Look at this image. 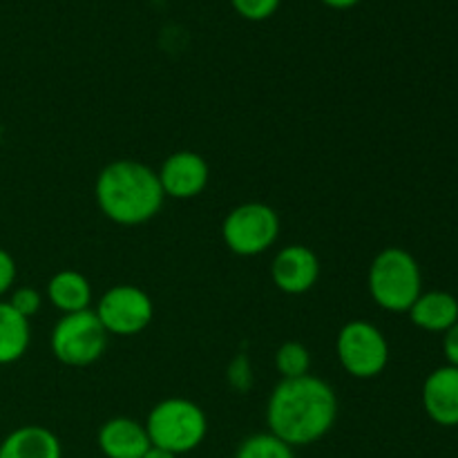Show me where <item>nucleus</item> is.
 I'll return each mask as SVG.
<instances>
[{"label": "nucleus", "instance_id": "1", "mask_svg": "<svg viewBox=\"0 0 458 458\" xmlns=\"http://www.w3.org/2000/svg\"><path fill=\"white\" fill-rule=\"evenodd\" d=\"M338 420V396L318 376L286 378L273 387L267 405L268 432L291 447L322 441Z\"/></svg>", "mask_w": 458, "mask_h": 458}, {"label": "nucleus", "instance_id": "2", "mask_svg": "<svg viewBox=\"0 0 458 458\" xmlns=\"http://www.w3.org/2000/svg\"><path fill=\"white\" fill-rule=\"evenodd\" d=\"M94 199L112 224L141 226L159 215L165 195L157 170L137 159H116L98 173Z\"/></svg>", "mask_w": 458, "mask_h": 458}, {"label": "nucleus", "instance_id": "3", "mask_svg": "<svg viewBox=\"0 0 458 458\" xmlns=\"http://www.w3.org/2000/svg\"><path fill=\"white\" fill-rule=\"evenodd\" d=\"M371 300L389 313H407L423 293V273L414 255L401 246L383 249L367 276Z\"/></svg>", "mask_w": 458, "mask_h": 458}, {"label": "nucleus", "instance_id": "4", "mask_svg": "<svg viewBox=\"0 0 458 458\" xmlns=\"http://www.w3.org/2000/svg\"><path fill=\"white\" fill-rule=\"evenodd\" d=\"M143 425L152 445L174 456L197 450L208 434L206 411L195 401L179 396L157 403Z\"/></svg>", "mask_w": 458, "mask_h": 458}, {"label": "nucleus", "instance_id": "5", "mask_svg": "<svg viewBox=\"0 0 458 458\" xmlns=\"http://www.w3.org/2000/svg\"><path fill=\"white\" fill-rule=\"evenodd\" d=\"M280 215L264 201H246L235 206L222 222V240L231 253L240 258H258L267 253L280 237Z\"/></svg>", "mask_w": 458, "mask_h": 458}, {"label": "nucleus", "instance_id": "6", "mask_svg": "<svg viewBox=\"0 0 458 458\" xmlns=\"http://www.w3.org/2000/svg\"><path fill=\"white\" fill-rule=\"evenodd\" d=\"M107 331L94 309L67 313L54 325L49 347L54 358L67 367H89L103 358L107 349Z\"/></svg>", "mask_w": 458, "mask_h": 458}, {"label": "nucleus", "instance_id": "7", "mask_svg": "<svg viewBox=\"0 0 458 458\" xmlns=\"http://www.w3.org/2000/svg\"><path fill=\"white\" fill-rule=\"evenodd\" d=\"M335 353L352 378L371 380L389 365V343L383 331L367 320H352L335 338Z\"/></svg>", "mask_w": 458, "mask_h": 458}, {"label": "nucleus", "instance_id": "8", "mask_svg": "<svg viewBox=\"0 0 458 458\" xmlns=\"http://www.w3.org/2000/svg\"><path fill=\"white\" fill-rule=\"evenodd\" d=\"M97 318L107 335H139L155 320V302L143 289L134 284H114L98 298Z\"/></svg>", "mask_w": 458, "mask_h": 458}, {"label": "nucleus", "instance_id": "9", "mask_svg": "<svg viewBox=\"0 0 458 458\" xmlns=\"http://www.w3.org/2000/svg\"><path fill=\"white\" fill-rule=\"evenodd\" d=\"M157 174L165 197L186 201L206 191L210 182V165L199 152L179 150L165 157Z\"/></svg>", "mask_w": 458, "mask_h": 458}, {"label": "nucleus", "instance_id": "10", "mask_svg": "<svg viewBox=\"0 0 458 458\" xmlns=\"http://www.w3.org/2000/svg\"><path fill=\"white\" fill-rule=\"evenodd\" d=\"M271 280L286 295H304L320 280V259L309 246L289 244L271 262Z\"/></svg>", "mask_w": 458, "mask_h": 458}, {"label": "nucleus", "instance_id": "11", "mask_svg": "<svg viewBox=\"0 0 458 458\" xmlns=\"http://www.w3.org/2000/svg\"><path fill=\"white\" fill-rule=\"evenodd\" d=\"M423 410L441 428L458 425V367L443 365L423 383Z\"/></svg>", "mask_w": 458, "mask_h": 458}, {"label": "nucleus", "instance_id": "12", "mask_svg": "<svg viewBox=\"0 0 458 458\" xmlns=\"http://www.w3.org/2000/svg\"><path fill=\"white\" fill-rule=\"evenodd\" d=\"M97 443L106 458H143L152 447L146 425L128 416L106 420L98 429Z\"/></svg>", "mask_w": 458, "mask_h": 458}, {"label": "nucleus", "instance_id": "13", "mask_svg": "<svg viewBox=\"0 0 458 458\" xmlns=\"http://www.w3.org/2000/svg\"><path fill=\"white\" fill-rule=\"evenodd\" d=\"M0 458H63V447L52 429L22 425L3 438Z\"/></svg>", "mask_w": 458, "mask_h": 458}, {"label": "nucleus", "instance_id": "14", "mask_svg": "<svg viewBox=\"0 0 458 458\" xmlns=\"http://www.w3.org/2000/svg\"><path fill=\"white\" fill-rule=\"evenodd\" d=\"M47 300L52 302L54 309L67 316V313L88 311L92 304V284L88 277L74 268H63V271L54 273L47 282Z\"/></svg>", "mask_w": 458, "mask_h": 458}, {"label": "nucleus", "instance_id": "15", "mask_svg": "<svg viewBox=\"0 0 458 458\" xmlns=\"http://www.w3.org/2000/svg\"><path fill=\"white\" fill-rule=\"evenodd\" d=\"M407 313L419 329L429 334H445L458 322V300L447 291H428L419 295Z\"/></svg>", "mask_w": 458, "mask_h": 458}, {"label": "nucleus", "instance_id": "16", "mask_svg": "<svg viewBox=\"0 0 458 458\" xmlns=\"http://www.w3.org/2000/svg\"><path fill=\"white\" fill-rule=\"evenodd\" d=\"M31 325L7 300H0V367L13 365L27 353Z\"/></svg>", "mask_w": 458, "mask_h": 458}, {"label": "nucleus", "instance_id": "17", "mask_svg": "<svg viewBox=\"0 0 458 458\" xmlns=\"http://www.w3.org/2000/svg\"><path fill=\"white\" fill-rule=\"evenodd\" d=\"M295 447L271 432L250 434L240 443L235 458H295Z\"/></svg>", "mask_w": 458, "mask_h": 458}, {"label": "nucleus", "instance_id": "18", "mask_svg": "<svg viewBox=\"0 0 458 458\" xmlns=\"http://www.w3.org/2000/svg\"><path fill=\"white\" fill-rule=\"evenodd\" d=\"M273 362H276V369L282 380L300 378V376H307L311 371V353L302 343H295V340L280 344L276 356H273Z\"/></svg>", "mask_w": 458, "mask_h": 458}, {"label": "nucleus", "instance_id": "19", "mask_svg": "<svg viewBox=\"0 0 458 458\" xmlns=\"http://www.w3.org/2000/svg\"><path fill=\"white\" fill-rule=\"evenodd\" d=\"M231 4L237 12V16H242L244 21L262 22L276 16L282 0H231Z\"/></svg>", "mask_w": 458, "mask_h": 458}, {"label": "nucleus", "instance_id": "20", "mask_svg": "<svg viewBox=\"0 0 458 458\" xmlns=\"http://www.w3.org/2000/svg\"><path fill=\"white\" fill-rule=\"evenodd\" d=\"M7 302L12 304L22 318L31 320V318L40 311V307H43V295L36 289H31V286H18V289L12 291Z\"/></svg>", "mask_w": 458, "mask_h": 458}, {"label": "nucleus", "instance_id": "21", "mask_svg": "<svg viewBox=\"0 0 458 458\" xmlns=\"http://www.w3.org/2000/svg\"><path fill=\"white\" fill-rule=\"evenodd\" d=\"M226 378L228 383H231L233 389H237V392H249L250 387H253V369H250V362L246 356H237L235 360L228 365V371H226Z\"/></svg>", "mask_w": 458, "mask_h": 458}, {"label": "nucleus", "instance_id": "22", "mask_svg": "<svg viewBox=\"0 0 458 458\" xmlns=\"http://www.w3.org/2000/svg\"><path fill=\"white\" fill-rule=\"evenodd\" d=\"M18 277V267L16 259L9 250L0 249V300L4 298L7 293H12L13 284H16Z\"/></svg>", "mask_w": 458, "mask_h": 458}, {"label": "nucleus", "instance_id": "23", "mask_svg": "<svg viewBox=\"0 0 458 458\" xmlns=\"http://www.w3.org/2000/svg\"><path fill=\"white\" fill-rule=\"evenodd\" d=\"M443 353H445L447 365L458 367V322L443 334Z\"/></svg>", "mask_w": 458, "mask_h": 458}, {"label": "nucleus", "instance_id": "24", "mask_svg": "<svg viewBox=\"0 0 458 458\" xmlns=\"http://www.w3.org/2000/svg\"><path fill=\"white\" fill-rule=\"evenodd\" d=\"M322 3L331 9H352L358 3H362V0H322Z\"/></svg>", "mask_w": 458, "mask_h": 458}, {"label": "nucleus", "instance_id": "25", "mask_svg": "<svg viewBox=\"0 0 458 458\" xmlns=\"http://www.w3.org/2000/svg\"><path fill=\"white\" fill-rule=\"evenodd\" d=\"M143 458H177V456H174L173 452H165V450H161V447L152 445L150 450H148L146 454H143Z\"/></svg>", "mask_w": 458, "mask_h": 458}]
</instances>
